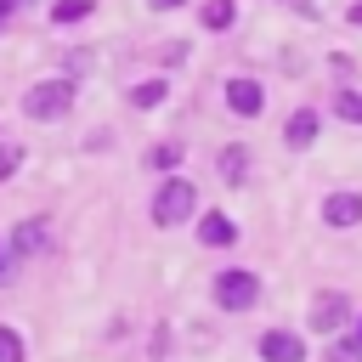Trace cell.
<instances>
[{
  "instance_id": "obj_1",
  "label": "cell",
  "mask_w": 362,
  "mask_h": 362,
  "mask_svg": "<svg viewBox=\"0 0 362 362\" xmlns=\"http://www.w3.org/2000/svg\"><path fill=\"white\" fill-rule=\"evenodd\" d=\"M74 107V79H40V85H28V96H23V113L28 119H62Z\"/></svg>"
},
{
  "instance_id": "obj_2",
  "label": "cell",
  "mask_w": 362,
  "mask_h": 362,
  "mask_svg": "<svg viewBox=\"0 0 362 362\" xmlns=\"http://www.w3.org/2000/svg\"><path fill=\"white\" fill-rule=\"evenodd\" d=\"M192 209H198V187H192L187 175L164 181V187H158V198H153V221H158V226H181Z\"/></svg>"
},
{
  "instance_id": "obj_3",
  "label": "cell",
  "mask_w": 362,
  "mask_h": 362,
  "mask_svg": "<svg viewBox=\"0 0 362 362\" xmlns=\"http://www.w3.org/2000/svg\"><path fill=\"white\" fill-rule=\"evenodd\" d=\"M215 300H221L226 311H249V305L260 300V277H255V272H221V277H215Z\"/></svg>"
},
{
  "instance_id": "obj_4",
  "label": "cell",
  "mask_w": 362,
  "mask_h": 362,
  "mask_svg": "<svg viewBox=\"0 0 362 362\" xmlns=\"http://www.w3.org/2000/svg\"><path fill=\"white\" fill-rule=\"evenodd\" d=\"M351 322V300L345 294H317L311 300V328L317 334H334V328H345Z\"/></svg>"
},
{
  "instance_id": "obj_5",
  "label": "cell",
  "mask_w": 362,
  "mask_h": 362,
  "mask_svg": "<svg viewBox=\"0 0 362 362\" xmlns=\"http://www.w3.org/2000/svg\"><path fill=\"white\" fill-rule=\"evenodd\" d=\"M260 362H305V339L288 328H272L260 334Z\"/></svg>"
},
{
  "instance_id": "obj_6",
  "label": "cell",
  "mask_w": 362,
  "mask_h": 362,
  "mask_svg": "<svg viewBox=\"0 0 362 362\" xmlns=\"http://www.w3.org/2000/svg\"><path fill=\"white\" fill-rule=\"evenodd\" d=\"M260 102H266V90H260L255 79H226V107H232L238 119H255Z\"/></svg>"
},
{
  "instance_id": "obj_7",
  "label": "cell",
  "mask_w": 362,
  "mask_h": 362,
  "mask_svg": "<svg viewBox=\"0 0 362 362\" xmlns=\"http://www.w3.org/2000/svg\"><path fill=\"white\" fill-rule=\"evenodd\" d=\"M198 238H204L209 249H232V243H238V221H232L226 209H209V215L198 221Z\"/></svg>"
},
{
  "instance_id": "obj_8",
  "label": "cell",
  "mask_w": 362,
  "mask_h": 362,
  "mask_svg": "<svg viewBox=\"0 0 362 362\" xmlns=\"http://www.w3.org/2000/svg\"><path fill=\"white\" fill-rule=\"evenodd\" d=\"M322 221L328 226H356L362 221V192H328L322 198Z\"/></svg>"
},
{
  "instance_id": "obj_9",
  "label": "cell",
  "mask_w": 362,
  "mask_h": 362,
  "mask_svg": "<svg viewBox=\"0 0 362 362\" xmlns=\"http://www.w3.org/2000/svg\"><path fill=\"white\" fill-rule=\"evenodd\" d=\"M317 130H322V119H317V113H311V107H300V113H294V119H288V130H283V141H288V147H294V153H305V147H311V141H317Z\"/></svg>"
},
{
  "instance_id": "obj_10",
  "label": "cell",
  "mask_w": 362,
  "mask_h": 362,
  "mask_svg": "<svg viewBox=\"0 0 362 362\" xmlns=\"http://www.w3.org/2000/svg\"><path fill=\"white\" fill-rule=\"evenodd\" d=\"M45 238H51V232H45V221H23V226L11 232V243H6V249H11V255H40V249H45Z\"/></svg>"
},
{
  "instance_id": "obj_11",
  "label": "cell",
  "mask_w": 362,
  "mask_h": 362,
  "mask_svg": "<svg viewBox=\"0 0 362 362\" xmlns=\"http://www.w3.org/2000/svg\"><path fill=\"white\" fill-rule=\"evenodd\" d=\"M232 23H238V0H209V6H204V28L221 34V28H232Z\"/></svg>"
},
{
  "instance_id": "obj_12",
  "label": "cell",
  "mask_w": 362,
  "mask_h": 362,
  "mask_svg": "<svg viewBox=\"0 0 362 362\" xmlns=\"http://www.w3.org/2000/svg\"><path fill=\"white\" fill-rule=\"evenodd\" d=\"M249 175V147H226L221 153V181H243Z\"/></svg>"
},
{
  "instance_id": "obj_13",
  "label": "cell",
  "mask_w": 362,
  "mask_h": 362,
  "mask_svg": "<svg viewBox=\"0 0 362 362\" xmlns=\"http://www.w3.org/2000/svg\"><path fill=\"white\" fill-rule=\"evenodd\" d=\"M164 96H170V85H164V79H141V85L130 90V102H136V107H158Z\"/></svg>"
},
{
  "instance_id": "obj_14",
  "label": "cell",
  "mask_w": 362,
  "mask_h": 362,
  "mask_svg": "<svg viewBox=\"0 0 362 362\" xmlns=\"http://www.w3.org/2000/svg\"><path fill=\"white\" fill-rule=\"evenodd\" d=\"M90 17V0H57L51 6V23H85Z\"/></svg>"
},
{
  "instance_id": "obj_15",
  "label": "cell",
  "mask_w": 362,
  "mask_h": 362,
  "mask_svg": "<svg viewBox=\"0 0 362 362\" xmlns=\"http://www.w3.org/2000/svg\"><path fill=\"white\" fill-rule=\"evenodd\" d=\"M147 164H153V170H175V164H181V147H175V141H158Z\"/></svg>"
},
{
  "instance_id": "obj_16",
  "label": "cell",
  "mask_w": 362,
  "mask_h": 362,
  "mask_svg": "<svg viewBox=\"0 0 362 362\" xmlns=\"http://www.w3.org/2000/svg\"><path fill=\"white\" fill-rule=\"evenodd\" d=\"M0 362H23V339H17V328H6V322H0Z\"/></svg>"
},
{
  "instance_id": "obj_17",
  "label": "cell",
  "mask_w": 362,
  "mask_h": 362,
  "mask_svg": "<svg viewBox=\"0 0 362 362\" xmlns=\"http://www.w3.org/2000/svg\"><path fill=\"white\" fill-rule=\"evenodd\" d=\"M339 119L362 124V96H356V90H345V96H339Z\"/></svg>"
},
{
  "instance_id": "obj_18",
  "label": "cell",
  "mask_w": 362,
  "mask_h": 362,
  "mask_svg": "<svg viewBox=\"0 0 362 362\" xmlns=\"http://www.w3.org/2000/svg\"><path fill=\"white\" fill-rule=\"evenodd\" d=\"M17 158H23V147H0V181L17 170Z\"/></svg>"
},
{
  "instance_id": "obj_19",
  "label": "cell",
  "mask_w": 362,
  "mask_h": 362,
  "mask_svg": "<svg viewBox=\"0 0 362 362\" xmlns=\"http://www.w3.org/2000/svg\"><path fill=\"white\" fill-rule=\"evenodd\" d=\"M345 23H356V28H362V0H356V6H351V17H345Z\"/></svg>"
},
{
  "instance_id": "obj_20",
  "label": "cell",
  "mask_w": 362,
  "mask_h": 362,
  "mask_svg": "<svg viewBox=\"0 0 362 362\" xmlns=\"http://www.w3.org/2000/svg\"><path fill=\"white\" fill-rule=\"evenodd\" d=\"M147 6H153V11H170V6H181V0H147Z\"/></svg>"
},
{
  "instance_id": "obj_21",
  "label": "cell",
  "mask_w": 362,
  "mask_h": 362,
  "mask_svg": "<svg viewBox=\"0 0 362 362\" xmlns=\"http://www.w3.org/2000/svg\"><path fill=\"white\" fill-rule=\"evenodd\" d=\"M6 17H11V6H6V0H0V28H6Z\"/></svg>"
},
{
  "instance_id": "obj_22",
  "label": "cell",
  "mask_w": 362,
  "mask_h": 362,
  "mask_svg": "<svg viewBox=\"0 0 362 362\" xmlns=\"http://www.w3.org/2000/svg\"><path fill=\"white\" fill-rule=\"evenodd\" d=\"M351 345H356V351H362V317H356V339H351Z\"/></svg>"
},
{
  "instance_id": "obj_23",
  "label": "cell",
  "mask_w": 362,
  "mask_h": 362,
  "mask_svg": "<svg viewBox=\"0 0 362 362\" xmlns=\"http://www.w3.org/2000/svg\"><path fill=\"white\" fill-rule=\"evenodd\" d=\"M0 272H6V243H0Z\"/></svg>"
},
{
  "instance_id": "obj_24",
  "label": "cell",
  "mask_w": 362,
  "mask_h": 362,
  "mask_svg": "<svg viewBox=\"0 0 362 362\" xmlns=\"http://www.w3.org/2000/svg\"><path fill=\"white\" fill-rule=\"evenodd\" d=\"M6 6H23V0H6Z\"/></svg>"
},
{
  "instance_id": "obj_25",
  "label": "cell",
  "mask_w": 362,
  "mask_h": 362,
  "mask_svg": "<svg viewBox=\"0 0 362 362\" xmlns=\"http://www.w3.org/2000/svg\"><path fill=\"white\" fill-rule=\"evenodd\" d=\"M300 6H311V0H300Z\"/></svg>"
}]
</instances>
